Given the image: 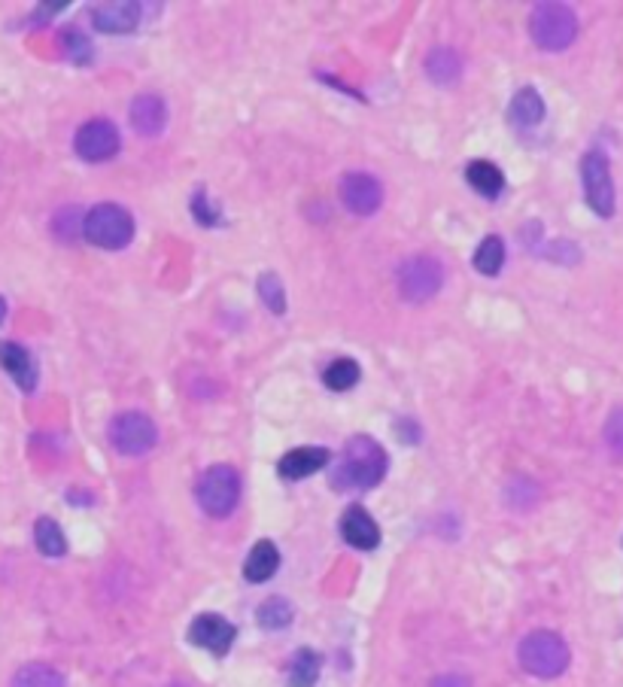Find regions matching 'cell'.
<instances>
[{"mask_svg": "<svg viewBox=\"0 0 623 687\" xmlns=\"http://www.w3.org/2000/svg\"><path fill=\"white\" fill-rule=\"evenodd\" d=\"M426 73L432 76V83L450 86V83L459 80V73H462V58H459L453 49H447V46L432 49L429 58H426Z\"/></svg>", "mask_w": 623, "mask_h": 687, "instance_id": "19", "label": "cell"}, {"mask_svg": "<svg viewBox=\"0 0 623 687\" xmlns=\"http://www.w3.org/2000/svg\"><path fill=\"white\" fill-rule=\"evenodd\" d=\"M52 232H55L58 241H67V244H73L76 238H80V235H83L80 207H64V210H58L55 219H52Z\"/></svg>", "mask_w": 623, "mask_h": 687, "instance_id": "27", "label": "cell"}, {"mask_svg": "<svg viewBox=\"0 0 623 687\" xmlns=\"http://www.w3.org/2000/svg\"><path fill=\"white\" fill-rule=\"evenodd\" d=\"M155 441H159V429H155V423L140 411H125V414L113 417V423H110V444L125 456L149 453L155 447Z\"/></svg>", "mask_w": 623, "mask_h": 687, "instance_id": "8", "label": "cell"}, {"mask_svg": "<svg viewBox=\"0 0 623 687\" xmlns=\"http://www.w3.org/2000/svg\"><path fill=\"white\" fill-rule=\"evenodd\" d=\"M195 496L210 517H228L241 499V478L231 466H213L201 475Z\"/></svg>", "mask_w": 623, "mask_h": 687, "instance_id": "5", "label": "cell"}, {"mask_svg": "<svg viewBox=\"0 0 623 687\" xmlns=\"http://www.w3.org/2000/svg\"><path fill=\"white\" fill-rule=\"evenodd\" d=\"M329 460H332V453L326 447H295V450H289L283 460H280L277 472L286 481H301L307 475L326 469Z\"/></svg>", "mask_w": 623, "mask_h": 687, "instance_id": "13", "label": "cell"}, {"mask_svg": "<svg viewBox=\"0 0 623 687\" xmlns=\"http://www.w3.org/2000/svg\"><path fill=\"white\" fill-rule=\"evenodd\" d=\"M189 207H192V213H195V219H198L201 225H216V222H219V210H216V204L207 201V192H204V189H195Z\"/></svg>", "mask_w": 623, "mask_h": 687, "instance_id": "30", "label": "cell"}, {"mask_svg": "<svg viewBox=\"0 0 623 687\" xmlns=\"http://www.w3.org/2000/svg\"><path fill=\"white\" fill-rule=\"evenodd\" d=\"M13 687H67V681L46 663H28L13 675Z\"/></svg>", "mask_w": 623, "mask_h": 687, "instance_id": "22", "label": "cell"}, {"mask_svg": "<svg viewBox=\"0 0 623 687\" xmlns=\"http://www.w3.org/2000/svg\"><path fill=\"white\" fill-rule=\"evenodd\" d=\"M508 116H511V122H514L517 128H532V125H538V122L544 119V101H541V95H538L532 86L520 89V92L514 95L511 107H508Z\"/></svg>", "mask_w": 623, "mask_h": 687, "instance_id": "17", "label": "cell"}, {"mask_svg": "<svg viewBox=\"0 0 623 687\" xmlns=\"http://www.w3.org/2000/svg\"><path fill=\"white\" fill-rule=\"evenodd\" d=\"M256 621L259 627L265 630H283L292 624V605L283 599V596H271L259 605V612H256Z\"/></svg>", "mask_w": 623, "mask_h": 687, "instance_id": "26", "label": "cell"}, {"mask_svg": "<svg viewBox=\"0 0 623 687\" xmlns=\"http://www.w3.org/2000/svg\"><path fill=\"white\" fill-rule=\"evenodd\" d=\"M386 475V453L383 447L368 438V435H353L338 456L335 472H332V487L341 493H356V490H371L383 481Z\"/></svg>", "mask_w": 623, "mask_h": 687, "instance_id": "1", "label": "cell"}, {"mask_svg": "<svg viewBox=\"0 0 623 687\" xmlns=\"http://www.w3.org/2000/svg\"><path fill=\"white\" fill-rule=\"evenodd\" d=\"M320 666H323V657L317 651L301 648L289 663V687H314L320 678Z\"/></svg>", "mask_w": 623, "mask_h": 687, "instance_id": "21", "label": "cell"}, {"mask_svg": "<svg viewBox=\"0 0 623 687\" xmlns=\"http://www.w3.org/2000/svg\"><path fill=\"white\" fill-rule=\"evenodd\" d=\"M517 657H520V666L529 675L557 678L569 666V645L563 642V636H557L551 630H535L520 642Z\"/></svg>", "mask_w": 623, "mask_h": 687, "instance_id": "3", "label": "cell"}, {"mask_svg": "<svg viewBox=\"0 0 623 687\" xmlns=\"http://www.w3.org/2000/svg\"><path fill=\"white\" fill-rule=\"evenodd\" d=\"M83 238L101 250H122L134 238V219L125 207L104 201L92 207L83 219Z\"/></svg>", "mask_w": 623, "mask_h": 687, "instance_id": "4", "label": "cell"}, {"mask_svg": "<svg viewBox=\"0 0 623 687\" xmlns=\"http://www.w3.org/2000/svg\"><path fill=\"white\" fill-rule=\"evenodd\" d=\"M532 43L544 52H563L578 37V16L566 4H538L529 16Z\"/></svg>", "mask_w": 623, "mask_h": 687, "instance_id": "2", "label": "cell"}, {"mask_svg": "<svg viewBox=\"0 0 623 687\" xmlns=\"http://www.w3.org/2000/svg\"><path fill=\"white\" fill-rule=\"evenodd\" d=\"M34 542H37L40 554H46V557H64V551H67L64 532H61V526H58L52 517H40V520H37V526H34Z\"/></svg>", "mask_w": 623, "mask_h": 687, "instance_id": "24", "label": "cell"}, {"mask_svg": "<svg viewBox=\"0 0 623 687\" xmlns=\"http://www.w3.org/2000/svg\"><path fill=\"white\" fill-rule=\"evenodd\" d=\"M341 204L356 216H371L383 204L380 180L371 177V174H362V171L344 174V180H341Z\"/></svg>", "mask_w": 623, "mask_h": 687, "instance_id": "10", "label": "cell"}, {"mask_svg": "<svg viewBox=\"0 0 623 687\" xmlns=\"http://www.w3.org/2000/svg\"><path fill=\"white\" fill-rule=\"evenodd\" d=\"M581 180H584V198L590 210L602 219L614 213V180L608 168V156L599 149H590L581 162Z\"/></svg>", "mask_w": 623, "mask_h": 687, "instance_id": "6", "label": "cell"}, {"mask_svg": "<svg viewBox=\"0 0 623 687\" xmlns=\"http://www.w3.org/2000/svg\"><path fill=\"white\" fill-rule=\"evenodd\" d=\"M396 435H399V441H405V444H417V441L423 438V432H420V426H417L414 420H399V423H396Z\"/></svg>", "mask_w": 623, "mask_h": 687, "instance_id": "32", "label": "cell"}, {"mask_svg": "<svg viewBox=\"0 0 623 687\" xmlns=\"http://www.w3.org/2000/svg\"><path fill=\"white\" fill-rule=\"evenodd\" d=\"M341 536L350 548L374 551L380 545V526L362 505H350L341 517Z\"/></svg>", "mask_w": 623, "mask_h": 687, "instance_id": "12", "label": "cell"}, {"mask_svg": "<svg viewBox=\"0 0 623 687\" xmlns=\"http://www.w3.org/2000/svg\"><path fill=\"white\" fill-rule=\"evenodd\" d=\"M432 687H472V681L465 675H441L432 681Z\"/></svg>", "mask_w": 623, "mask_h": 687, "instance_id": "33", "label": "cell"}, {"mask_svg": "<svg viewBox=\"0 0 623 687\" xmlns=\"http://www.w3.org/2000/svg\"><path fill=\"white\" fill-rule=\"evenodd\" d=\"M122 146L119 128L107 119H92L86 122L73 137V149L83 162H107L113 159Z\"/></svg>", "mask_w": 623, "mask_h": 687, "instance_id": "9", "label": "cell"}, {"mask_svg": "<svg viewBox=\"0 0 623 687\" xmlns=\"http://www.w3.org/2000/svg\"><path fill=\"white\" fill-rule=\"evenodd\" d=\"M444 283V268L432 256H411L399 268V292L405 301H429Z\"/></svg>", "mask_w": 623, "mask_h": 687, "instance_id": "7", "label": "cell"}, {"mask_svg": "<svg viewBox=\"0 0 623 687\" xmlns=\"http://www.w3.org/2000/svg\"><path fill=\"white\" fill-rule=\"evenodd\" d=\"M359 365L353 362V359H347V356H341V359H335L326 371H323V384L329 387V390H335V393H347V390H353L356 384H359Z\"/></svg>", "mask_w": 623, "mask_h": 687, "instance_id": "25", "label": "cell"}, {"mask_svg": "<svg viewBox=\"0 0 623 687\" xmlns=\"http://www.w3.org/2000/svg\"><path fill=\"white\" fill-rule=\"evenodd\" d=\"M465 180H469V186L481 192L484 198H499L505 189V177L493 162H472L465 168Z\"/></svg>", "mask_w": 623, "mask_h": 687, "instance_id": "20", "label": "cell"}, {"mask_svg": "<svg viewBox=\"0 0 623 687\" xmlns=\"http://www.w3.org/2000/svg\"><path fill=\"white\" fill-rule=\"evenodd\" d=\"M4 320H7V301L0 298V323H4Z\"/></svg>", "mask_w": 623, "mask_h": 687, "instance_id": "34", "label": "cell"}, {"mask_svg": "<svg viewBox=\"0 0 623 687\" xmlns=\"http://www.w3.org/2000/svg\"><path fill=\"white\" fill-rule=\"evenodd\" d=\"M0 365L7 368V374L16 380L22 390H34L37 387V365L31 359V353L22 344L13 341H0Z\"/></svg>", "mask_w": 623, "mask_h": 687, "instance_id": "16", "label": "cell"}, {"mask_svg": "<svg viewBox=\"0 0 623 687\" xmlns=\"http://www.w3.org/2000/svg\"><path fill=\"white\" fill-rule=\"evenodd\" d=\"M472 265H475V271H481L484 277H496V274L502 271V265H505V244H502V238H496V235L484 238V241L478 244V250H475Z\"/></svg>", "mask_w": 623, "mask_h": 687, "instance_id": "23", "label": "cell"}, {"mask_svg": "<svg viewBox=\"0 0 623 687\" xmlns=\"http://www.w3.org/2000/svg\"><path fill=\"white\" fill-rule=\"evenodd\" d=\"M64 49H67V58H73L76 64H89L92 55H95L89 37H86L83 31H76V28L64 31Z\"/></svg>", "mask_w": 623, "mask_h": 687, "instance_id": "29", "label": "cell"}, {"mask_svg": "<svg viewBox=\"0 0 623 687\" xmlns=\"http://www.w3.org/2000/svg\"><path fill=\"white\" fill-rule=\"evenodd\" d=\"M171 687H186V684H171Z\"/></svg>", "mask_w": 623, "mask_h": 687, "instance_id": "35", "label": "cell"}, {"mask_svg": "<svg viewBox=\"0 0 623 687\" xmlns=\"http://www.w3.org/2000/svg\"><path fill=\"white\" fill-rule=\"evenodd\" d=\"M259 298L265 301V308L274 311V314H283L286 311V289H283V283H280L277 274L268 271V274L259 277Z\"/></svg>", "mask_w": 623, "mask_h": 687, "instance_id": "28", "label": "cell"}, {"mask_svg": "<svg viewBox=\"0 0 623 687\" xmlns=\"http://www.w3.org/2000/svg\"><path fill=\"white\" fill-rule=\"evenodd\" d=\"M605 441H608V447H611L614 453H620V456H623V405H620V408H614V411L608 414V423H605Z\"/></svg>", "mask_w": 623, "mask_h": 687, "instance_id": "31", "label": "cell"}, {"mask_svg": "<svg viewBox=\"0 0 623 687\" xmlns=\"http://www.w3.org/2000/svg\"><path fill=\"white\" fill-rule=\"evenodd\" d=\"M128 116H131V125H134L137 134L155 137V134H159V131L168 125V104H165L159 95L146 92V95H137V98L131 101Z\"/></svg>", "mask_w": 623, "mask_h": 687, "instance_id": "14", "label": "cell"}, {"mask_svg": "<svg viewBox=\"0 0 623 687\" xmlns=\"http://www.w3.org/2000/svg\"><path fill=\"white\" fill-rule=\"evenodd\" d=\"M277 569H280V551L274 548V542H259V545L250 551L247 563H244V575H247V581H253V584L268 581Z\"/></svg>", "mask_w": 623, "mask_h": 687, "instance_id": "18", "label": "cell"}, {"mask_svg": "<svg viewBox=\"0 0 623 687\" xmlns=\"http://www.w3.org/2000/svg\"><path fill=\"white\" fill-rule=\"evenodd\" d=\"M235 627H231L222 615H198L189 627V639L198 648H207L210 654L222 657L228 654L231 642H235Z\"/></svg>", "mask_w": 623, "mask_h": 687, "instance_id": "11", "label": "cell"}, {"mask_svg": "<svg viewBox=\"0 0 623 687\" xmlns=\"http://www.w3.org/2000/svg\"><path fill=\"white\" fill-rule=\"evenodd\" d=\"M92 25L101 34H128L140 25V4L119 0V4H101L92 10Z\"/></svg>", "mask_w": 623, "mask_h": 687, "instance_id": "15", "label": "cell"}]
</instances>
